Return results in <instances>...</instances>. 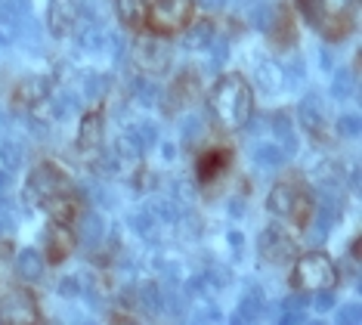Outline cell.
<instances>
[{
  "label": "cell",
  "mask_w": 362,
  "mask_h": 325,
  "mask_svg": "<svg viewBox=\"0 0 362 325\" xmlns=\"http://www.w3.org/2000/svg\"><path fill=\"white\" fill-rule=\"evenodd\" d=\"M180 133H183V146L192 149L208 137V124H204L202 115H186L183 124H180Z\"/></svg>",
  "instance_id": "cb8c5ba5"
},
{
  "label": "cell",
  "mask_w": 362,
  "mask_h": 325,
  "mask_svg": "<svg viewBox=\"0 0 362 325\" xmlns=\"http://www.w3.org/2000/svg\"><path fill=\"white\" fill-rule=\"evenodd\" d=\"M44 245H47V257H50L53 263H59V261H65V257L71 254L75 239H71V232L65 229V223L53 220V227H47V232H44Z\"/></svg>",
  "instance_id": "4fadbf2b"
},
{
  "label": "cell",
  "mask_w": 362,
  "mask_h": 325,
  "mask_svg": "<svg viewBox=\"0 0 362 325\" xmlns=\"http://www.w3.org/2000/svg\"><path fill=\"white\" fill-rule=\"evenodd\" d=\"M81 19V0H50V13H47V25L56 38L75 35Z\"/></svg>",
  "instance_id": "ba28073f"
},
{
  "label": "cell",
  "mask_w": 362,
  "mask_h": 325,
  "mask_svg": "<svg viewBox=\"0 0 362 325\" xmlns=\"http://www.w3.org/2000/svg\"><path fill=\"white\" fill-rule=\"evenodd\" d=\"M78 96H71V93H59V96H56L53 99V103H50V108H53V115H56V118H65V115H75L78 112Z\"/></svg>",
  "instance_id": "74e56055"
},
{
  "label": "cell",
  "mask_w": 362,
  "mask_h": 325,
  "mask_svg": "<svg viewBox=\"0 0 362 325\" xmlns=\"http://www.w3.org/2000/svg\"><path fill=\"white\" fill-rule=\"evenodd\" d=\"M6 183H10V177H6V173L0 171V193H6Z\"/></svg>",
  "instance_id": "6f0895ef"
},
{
  "label": "cell",
  "mask_w": 362,
  "mask_h": 325,
  "mask_svg": "<svg viewBox=\"0 0 362 325\" xmlns=\"http://www.w3.org/2000/svg\"><path fill=\"white\" fill-rule=\"evenodd\" d=\"M319 65H322V69H332V53H328V50L319 53Z\"/></svg>",
  "instance_id": "9f6ffc18"
},
{
  "label": "cell",
  "mask_w": 362,
  "mask_h": 325,
  "mask_svg": "<svg viewBox=\"0 0 362 325\" xmlns=\"http://www.w3.org/2000/svg\"><path fill=\"white\" fill-rule=\"evenodd\" d=\"M40 319L37 313V301L28 295V291L16 288V291H6L0 297V322L6 325H35Z\"/></svg>",
  "instance_id": "5b68a950"
},
{
  "label": "cell",
  "mask_w": 362,
  "mask_h": 325,
  "mask_svg": "<svg viewBox=\"0 0 362 325\" xmlns=\"http://www.w3.org/2000/svg\"><path fill=\"white\" fill-rule=\"evenodd\" d=\"M136 304H139V310H146L149 316H158L164 307H161V285L158 282H143L136 291Z\"/></svg>",
  "instance_id": "7402d4cb"
},
{
  "label": "cell",
  "mask_w": 362,
  "mask_h": 325,
  "mask_svg": "<svg viewBox=\"0 0 362 325\" xmlns=\"http://www.w3.org/2000/svg\"><path fill=\"white\" fill-rule=\"evenodd\" d=\"M4 124H6V118H4V115H0V127H4Z\"/></svg>",
  "instance_id": "680465c9"
},
{
  "label": "cell",
  "mask_w": 362,
  "mask_h": 325,
  "mask_svg": "<svg viewBox=\"0 0 362 325\" xmlns=\"http://www.w3.org/2000/svg\"><path fill=\"white\" fill-rule=\"evenodd\" d=\"M226 164H229V152H208L199 161V180L202 183H211L220 171H226Z\"/></svg>",
  "instance_id": "4316f807"
},
{
  "label": "cell",
  "mask_w": 362,
  "mask_h": 325,
  "mask_svg": "<svg viewBox=\"0 0 362 325\" xmlns=\"http://www.w3.org/2000/svg\"><path fill=\"white\" fill-rule=\"evenodd\" d=\"M127 137L146 152V149H152L155 143H158V127L149 124V121H136V124H130L127 127Z\"/></svg>",
  "instance_id": "83f0119b"
},
{
  "label": "cell",
  "mask_w": 362,
  "mask_h": 325,
  "mask_svg": "<svg viewBox=\"0 0 362 325\" xmlns=\"http://www.w3.org/2000/svg\"><path fill=\"white\" fill-rule=\"evenodd\" d=\"M47 211H50V217H53L56 223H71V220L78 217V205L71 202L69 195L59 193V195H50V198H47Z\"/></svg>",
  "instance_id": "603a6c76"
},
{
  "label": "cell",
  "mask_w": 362,
  "mask_h": 325,
  "mask_svg": "<svg viewBox=\"0 0 362 325\" xmlns=\"http://www.w3.org/2000/svg\"><path fill=\"white\" fill-rule=\"evenodd\" d=\"M50 93V81L47 78H28L16 87V106H37Z\"/></svg>",
  "instance_id": "2e32d148"
},
{
  "label": "cell",
  "mask_w": 362,
  "mask_h": 325,
  "mask_svg": "<svg viewBox=\"0 0 362 325\" xmlns=\"http://www.w3.org/2000/svg\"><path fill=\"white\" fill-rule=\"evenodd\" d=\"M192 16V0H152L146 25L155 35H170V31L183 28Z\"/></svg>",
  "instance_id": "3957f363"
},
{
  "label": "cell",
  "mask_w": 362,
  "mask_h": 325,
  "mask_svg": "<svg viewBox=\"0 0 362 325\" xmlns=\"http://www.w3.org/2000/svg\"><path fill=\"white\" fill-rule=\"evenodd\" d=\"M254 84H257L263 93H276V90L285 84L282 65H276V62H260L257 72H254Z\"/></svg>",
  "instance_id": "e0dca14e"
},
{
  "label": "cell",
  "mask_w": 362,
  "mask_h": 325,
  "mask_svg": "<svg viewBox=\"0 0 362 325\" xmlns=\"http://www.w3.org/2000/svg\"><path fill=\"white\" fill-rule=\"evenodd\" d=\"M347 186L353 189V193H356V189H359V168H350V177H347Z\"/></svg>",
  "instance_id": "11a10c76"
},
{
  "label": "cell",
  "mask_w": 362,
  "mask_h": 325,
  "mask_svg": "<svg viewBox=\"0 0 362 325\" xmlns=\"http://www.w3.org/2000/svg\"><path fill=\"white\" fill-rule=\"evenodd\" d=\"M211 282V288H226L229 282H233V273L226 270V266H211L208 270V276H204Z\"/></svg>",
  "instance_id": "b9f144b4"
},
{
  "label": "cell",
  "mask_w": 362,
  "mask_h": 325,
  "mask_svg": "<svg viewBox=\"0 0 362 325\" xmlns=\"http://www.w3.org/2000/svg\"><path fill=\"white\" fill-rule=\"evenodd\" d=\"M269 211L279 214V217H294L298 223H307L310 217V198L303 195L300 183L294 180H282L269 189V198H267Z\"/></svg>",
  "instance_id": "7a4b0ae2"
},
{
  "label": "cell",
  "mask_w": 362,
  "mask_h": 325,
  "mask_svg": "<svg viewBox=\"0 0 362 325\" xmlns=\"http://www.w3.org/2000/svg\"><path fill=\"white\" fill-rule=\"evenodd\" d=\"M105 236V220L96 211H84L78 217V241L84 248H96Z\"/></svg>",
  "instance_id": "9a60e30c"
},
{
  "label": "cell",
  "mask_w": 362,
  "mask_h": 325,
  "mask_svg": "<svg viewBox=\"0 0 362 325\" xmlns=\"http://www.w3.org/2000/svg\"><path fill=\"white\" fill-rule=\"evenodd\" d=\"M81 93H84L87 103H96L109 93V78L105 74H96V72H87L84 74V84H81Z\"/></svg>",
  "instance_id": "f1b7e54d"
},
{
  "label": "cell",
  "mask_w": 362,
  "mask_h": 325,
  "mask_svg": "<svg viewBox=\"0 0 362 325\" xmlns=\"http://www.w3.org/2000/svg\"><path fill=\"white\" fill-rule=\"evenodd\" d=\"M134 62L146 74H164L170 69V47L155 38H139L134 44Z\"/></svg>",
  "instance_id": "52a82bcc"
},
{
  "label": "cell",
  "mask_w": 362,
  "mask_h": 325,
  "mask_svg": "<svg viewBox=\"0 0 362 325\" xmlns=\"http://www.w3.org/2000/svg\"><path fill=\"white\" fill-rule=\"evenodd\" d=\"M118 13L124 25H139L143 22V0H118Z\"/></svg>",
  "instance_id": "e575fe53"
},
{
  "label": "cell",
  "mask_w": 362,
  "mask_h": 325,
  "mask_svg": "<svg viewBox=\"0 0 362 325\" xmlns=\"http://www.w3.org/2000/svg\"><path fill=\"white\" fill-rule=\"evenodd\" d=\"M130 227H134V232H139L143 239L149 241H158V232H161V220L155 217L149 207H139L136 214H130Z\"/></svg>",
  "instance_id": "ffe728a7"
},
{
  "label": "cell",
  "mask_w": 362,
  "mask_h": 325,
  "mask_svg": "<svg viewBox=\"0 0 362 325\" xmlns=\"http://www.w3.org/2000/svg\"><path fill=\"white\" fill-rule=\"evenodd\" d=\"M337 133H341V137H347V139H356L359 133H362V121H359V115H353V112L341 115V118H337Z\"/></svg>",
  "instance_id": "8d00e7d4"
},
{
  "label": "cell",
  "mask_w": 362,
  "mask_h": 325,
  "mask_svg": "<svg viewBox=\"0 0 362 325\" xmlns=\"http://www.w3.org/2000/svg\"><path fill=\"white\" fill-rule=\"evenodd\" d=\"M10 261H13V245L10 241H0V282L10 273Z\"/></svg>",
  "instance_id": "c3c4849f"
},
{
  "label": "cell",
  "mask_w": 362,
  "mask_h": 325,
  "mask_svg": "<svg viewBox=\"0 0 362 325\" xmlns=\"http://www.w3.org/2000/svg\"><path fill=\"white\" fill-rule=\"evenodd\" d=\"M211 69H220V65L226 62V56H229V40H211Z\"/></svg>",
  "instance_id": "60d3db41"
},
{
  "label": "cell",
  "mask_w": 362,
  "mask_h": 325,
  "mask_svg": "<svg viewBox=\"0 0 362 325\" xmlns=\"http://www.w3.org/2000/svg\"><path fill=\"white\" fill-rule=\"evenodd\" d=\"M149 211L158 217L161 223H177L180 220V214H183V205H180V198H174V195H161V198H152L149 205Z\"/></svg>",
  "instance_id": "44dd1931"
},
{
  "label": "cell",
  "mask_w": 362,
  "mask_h": 325,
  "mask_svg": "<svg viewBox=\"0 0 362 325\" xmlns=\"http://www.w3.org/2000/svg\"><path fill=\"white\" fill-rule=\"evenodd\" d=\"M127 87H130V93H134L146 108L155 106V103L161 99L158 84H152V81H146V78H130V84H127Z\"/></svg>",
  "instance_id": "f546056e"
},
{
  "label": "cell",
  "mask_w": 362,
  "mask_h": 325,
  "mask_svg": "<svg viewBox=\"0 0 362 325\" xmlns=\"http://www.w3.org/2000/svg\"><path fill=\"white\" fill-rule=\"evenodd\" d=\"M28 189H31V195L50 198V195H59L69 189V177H65L56 164H37L28 177Z\"/></svg>",
  "instance_id": "9c48e42d"
},
{
  "label": "cell",
  "mask_w": 362,
  "mask_h": 325,
  "mask_svg": "<svg viewBox=\"0 0 362 325\" xmlns=\"http://www.w3.org/2000/svg\"><path fill=\"white\" fill-rule=\"evenodd\" d=\"M103 139V118L100 115H87L84 121H81V137H78V146L81 149H96Z\"/></svg>",
  "instance_id": "d4e9b609"
},
{
  "label": "cell",
  "mask_w": 362,
  "mask_h": 325,
  "mask_svg": "<svg viewBox=\"0 0 362 325\" xmlns=\"http://www.w3.org/2000/svg\"><path fill=\"white\" fill-rule=\"evenodd\" d=\"M313 304H316L319 313H322V310H332V307H334V291H332V288H316V301H313Z\"/></svg>",
  "instance_id": "7dc6e473"
},
{
  "label": "cell",
  "mask_w": 362,
  "mask_h": 325,
  "mask_svg": "<svg viewBox=\"0 0 362 325\" xmlns=\"http://www.w3.org/2000/svg\"><path fill=\"white\" fill-rule=\"evenodd\" d=\"M282 322H285V325H300V322H307V310H282Z\"/></svg>",
  "instance_id": "816d5d0a"
},
{
  "label": "cell",
  "mask_w": 362,
  "mask_h": 325,
  "mask_svg": "<svg viewBox=\"0 0 362 325\" xmlns=\"http://www.w3.org/2000/svg\"><path fill=\"white\" fill-rule=\"evenodd\" d=\"M87 195L93 198V205H96V207H112V202H115V198H112L109 193H105L100 183H96V186H90V189H87Z\"/></svg>",
  "instance_id": "bcb514c9"
},
{
  "label": "cell",
  "mask_w": 362,
  "mask_h": 325,
  "mask_svg": "<svg viewBox=\"0 0 362 325\" xmlns=\"http://www.w3.org/2000/svg\"><path fill=\"white\" fill-rule=\"evenodd\" d=\"M310 307V297L303 295V291H298V295H291L288 301L282 304V310H307Z\"/></svg>",
  "instance_id": "f907efd6"
},
{
  "label": "cell",
  "mask_w": 362,
  "mask_h": 325,
  "mask_svg": "<svg viewBox=\"0 0 362 325\" xmlns=\"http://www.w3.org/2000/svg\"><path fill=\"white\" fill-rule=\"evenodd\" d=\"M298 118L313 139H325V106L319 96H307L298 106Z\"/></svg>",
  "instance_id": "8fae6325"
},
{
  "label": "cell",
  "mask_w": 362,
  "mask_h": 325,
  "mask_svg": "<svg viewBox=\"0 0 362 325\" xmlns=\"http://www.w3.org/2000/svg\"><path fill=\"white\" fill-rule=\"evenodd\" d=\"M199 99V74L195 72H183L177 74V81L170 84L168 96H164V112H180V108H189Z\"/></svg>",
  "instance_id": "30bf717a"
},
{
  "label": "cell",
  "mask_w": 362,
  "mask_h": 325,
  "mask_svg": "<svg viewBox=\"0 0 362 325\" xmlns=\"http://www.w3.org/2000/svg\"><path fill=\"white\" fill-rule=\"evenodd\" d=\"M242 16L257 31H273V25H276V10L267 0H242Z\"/></svg>",
  "instance_id": "5bb4252c"
},
{
  "label": "cell",
  "mask_w": 362,
  "mask_h": 325,
  "mask_svg": "<svg viewBox=\"0 0 362 325\" xmlns=\"http://www.w3.org/2000/svg\"><path fill=\"white\" fill-rule=\"evenodd\" d=\"M229 4V0H202L204 10H223V6Z\"/></svg>",
  "instance_id": "db71d44e"
},
{
  "label": "cell",
  "mask_w": 362,
  "mask_h": 325,
  "mask_svg": "<svg viewBox=\"0 0 362 325\" xmlns=\"http://www.w3.org/2000/svg\"><path fill=\"white\" fill-rule=\"evenodd\" d=\"M16 35H19V25L0 16V47H10L16 40Z\"/></svg>",
  "instance_id": "f6af8a7d"
},
{
  "label": "cell",
  "mask_w": 362,
  "mask_h": 325,
  "mask_svg": "<svg viewBox=\"0 0 362 325\" xmlns=\"http://www.w3.org/2000/svg\"><path fill=\"white\" fill-rule=\"evenodd\" d=\"M356 93V78H353V72L347 69H341V72H334V81H332V96L334 99H347Z\"/></svg>",
  "instance_id": "d6a6232c"
},
{
  "label": "cell",
  "mask_w": 362,
  "mask_h": 325,
  "mask_svg": "<svg viewBox=\"0 0 362 325\" xmlns=\"http://www.w3.org/2000/svg\"><path fill=\"white\" fill-rule=\"evenodd\" d=\"M337 322H341V325H359V322H362V310H359V304H347V307H341V310H337Z\"/></svg>",
  "instance_id": "ee69618b"
},
{
  "label": "cell",
  "mask_w": 362,
  "mask_h": 325,
  "mask_svg": "<svg viewBox=\"0 0 362 325\" xmlns=\"http://www.w3.org/2000/svg\"><path fill=\"white\" fill-rule=\"evenodd\" d=\"M112 152L118 155L121 161H134V158H139V155H143V149H139V146L134 143V139L127 137V133H121V137L115 139V149H112Z\"/></svg>",
  "instance_id": "d590c367"
},
{
  "label": "cell",
  "mask_w": 362,
  "mask_h": 325,
  "mask_svg": "<svg viewBox=\"0 0 362 325\" xmlns=\"http://www.w3.org/2000/svg\"><path fill=\"white\" fill-rule=\"evenodd\" d=\"M298 6H300V13H303V19H307L310 25H322L325 19V13H322V0H298Z\"/></svg>",
  "instance_id": "f35d334b"
},
{
  "label": "cell",
  "mask_w": 362,
  "mask_h": 325,
  "mask_svg": "<svg viewBox=\"0 0 362 325\" xmlns=\"http://www.w3.org/2000/svg\"><path fill=\"white\" fill-rule=\"evenodd\" d=\"M294 279L303 288H332L337 282V270L332 263V257L322 251H313L307 257H300L298 266H294Z\"/></svg>",
  "instance_id": "277c9868"
},
{
  "label": "cell",
  "mask_w": 362,
  "mask_h": 325,
  "mask_svg": "<svg viewBox=\"0 0 362 325\" xmlns=\"http://www.w3.org/2000/svg\"><path fill=\"white\" fill-rule=\"evenodd\" d=\"M174 193H177V198H189V193H192V189H189L186 180H177V183H174Z\"/></svg>",
  "instance_id": "f5cc1de1"
},
{
  "label": "cell",
  "mask_w": 362,
  "mask_h": 325,
  "mask_svg": "<svg viewBox=\"0 0 362 325\" xmlns=\"http://www.w3.org/2000/svg\"><path fill=\"white\" fill-rule=\"evenodd\" d=\"M59 295H62V297H78V295H84V282H81L78 276L59 279Z\"/></svg>",
  "instance_id": "7bdbcfd3"
},
{
  "label": "cell",
  "mask_w": 362,
  "mask_h": 325,
  "mask_svg": "<svg viewBox=\"0 0 362 325\" xmlns=\"http://www.w3.org/2000/svg\"><path fill=\"white\" fill-rule=\"evenodd\" d=\"M251 87L245 84L242 74H226L214 84L211 96H208V106H211V115L217 118V124L223 130H242L245 124L251 121Z\"/></svg>",
  "instance_id": "6da1fadb"
},
{
  "label": "cell",
  "mask_w": 362,
  "mask_h": 325,
  "mask_svg": "<svg viewBox=\"0 0 362 325\" xmlns=\"http://www.w3.org/2000/svg\"><path fill=\"white\" fill-rule=\"evenodd\" d=\"M282 72H285L291 81H303V74H307V65H303L300 56H294V59L288 62V69H282Z\"/></svg>",
  "instance_id": "681fc988"
},
{
  "label": "cell",
  "mask_w": 362,
  "mask_h": 325,
  "mask_svg": "<svg viewBox=\"0 0 362 325\" xmlns=\"http://www.w3.org/2000/svg\"><path fill=\"white\" fill-rule=\"evenodd\" d=\"M214 40V25L211 22H195L189 25L186 38H183V47L186 50H204Z\"/></svg>",
  "instance_id": "484cf974"
},
{
  "label": "cell",
  "mask_w": 362,
  "mask_h": 325,
  "mask_svg": "<svg viewBox=\"0 0 362 325\" xmlns=\"http://www.w3.org/2000/svg\"><path fill=\"white\" fill-rule=\"evenodd\" d=\"M251 158L257 168H282L288 161V155L282 152V146L279 143H257L251 149Z\"/></svg>",
  "instance_id": "d6986e66"
},
{
  "label": "cell",
  "mask_w": 362,
  "mask_h": 325,
  "mask_svg": "<svg viewBox=\"0 0 362 325\" xmlns=\"http://www.w3.org/2000/svg\"><path fill=\"white\" fill-rule=\"evenodd\" d=\"M257 251L267 263H288L298 254V245H294V239L282 227H267L257 239Z\"/></svg>",
  "instance_id": "8992f818"
},
{
  "label": "cell",
  "mask_w": 362,
  "mask_h": 325,
  "mask_svg": "<svg viewBox=\"0 0 362 325\" xmlns=\"http://www.w3.org/2000/svg\"><path fill=\"white\" fill-rule=\"evenodd\" d=\"M0 16L19 25L22 19H28L31 16V4L28 0H0Z\"/></svg>",
  "instance_id": "836d02e7"
},
{
  "label": "cell",
  "mask_w": 362,
  "mask_h": 325,
  "mask_svg": "<svg viewBox=\"0 0 362 325\" xmlns=\"http://www.w3.org/2000/svg\"><path fill=\"white\" fill-rule=\"evenodd\" d=\"M93 168L100 173H105V177H112V173L121 171V158L115 152H100V155H96V161H93Z\"/></svg>",
  "instance_id": "ab89813d"
},
{
  "label": "cell",
  "mask_w": 362,
  "mask_h": 325,
  "mask_svg": "<svg viewBox=\"0 0 362 325\" xmlns=\"http://www.w3.org/2000/svg\"><path fill=\"white\" fill-rule=\"evenodd\" d=\"M16 273L25 282H37L44 276V257H40L35 248H25L22 254H16Z\"/></svg>",
  "instance_id": "ac0fdd59"
},
{
  "label": "cell",
  "mask_w": 362,
  "mask_h": 325,
  "mask_svg": "<svg viewBox=\"0 0 362 325\" xmlns=\"http://www.w3.org/2000/svg\"><path fill=\"white\" fill-rule=\"evenodd\" d=\"M0 161H4L6 171L22 168V161H25V146L16 143V139H4V143H0Z\"/></svg>",
  "instance_id": "4dcf8cb0"
},
{
  "label": "cell",
  "mask_w": 362,
  "mask_h": 325,
  "mask_svg": "<svg viewBox=\"0 0 362 325\" xmlns=\"http://www.w3.org/2000/svg\"><path fill=\"white\" fill-rule=\"evenodd\" d=\"M263 313H267V295H263V288L257 285V282H251V285H245L242 307H238V313L233 316V322L235 325L254 322V319H260Z\"/></svg>",
  "instance_id": "7c38bea8"
},
{
  "label": "cell",
  "mask_w": 362,
  "mask_h": 325,
  "mask_svg": "<svg viewBox=\"0 0 362 325\" xmlns=\"http://www.w3.org/2000/svg\"><path fill=\"white\" fill-rule=\"evenodd\" d=\"M78 47H81V50H87V53L105 50V47H109V44H105V31L100 28V25H87V28L78 35Z\"/></svg>",
  "instance_id": "1f68e13d"
}]
</instances>
